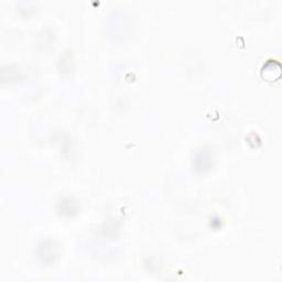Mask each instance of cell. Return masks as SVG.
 I'll return each mask as SVG.
<instances>
[{
  "label": "cell",
  "mask_w": 282,
  "mask_h": 282,
  "mask_svg": "<svg viewBox=\"0 0 282 282\" xmlns=\"http://www.w3.org/2000/svg\"><path fill=\"white\" fill-rule=\"evenodd\" d=\"M280 64L277 61H269L262 67L261 75L266 81H276L280 77Z\"/></svg>",
  "instance_id": "6da1fadb"
}]
</instances>
